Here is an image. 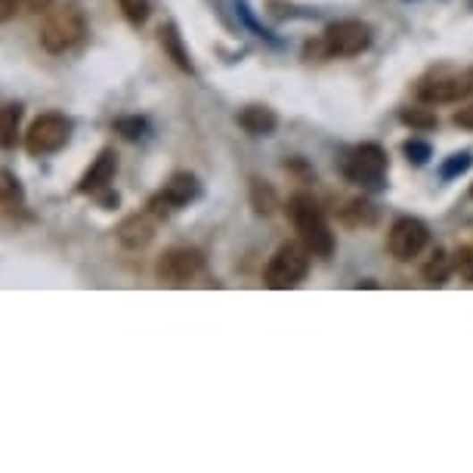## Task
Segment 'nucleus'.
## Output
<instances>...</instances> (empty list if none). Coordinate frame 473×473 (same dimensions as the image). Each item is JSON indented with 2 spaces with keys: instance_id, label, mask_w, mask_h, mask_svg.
<instances>
[{
  "instance_id": "obj_13",
  "label": "nucleus",
  "mask_w": 473,
  "mask_h": 473,
  "mask_svg": "<svg viewBox=\"0 0 473 473\" xmlns=\"http://www.w3.org/2000/svg\"><path fill=\"white\" fill-rule=\"evenodd\" d=\"M239 124L254 137H269L275 131V124H279V118L266 106H248L245 112H239Z\"/></svg>"
},
{
  "instance_id": "obj_11",
  "label": "nucleus",
  "mask_w": 473,
  "mask_h": 473,
  "mask_svg": "<svg viewBox=\"0 0 473 473\" xmlns=\"http://www.w3.org/2000/svg\"><path fill=\"white\" fill-rule=\"evenodd\" d=\"M198 192H201V186H198V180H195V173L180 171V173H173V177L165 182V192H161V195H165L167 205L177 211V207L198 198Z\"/></svg>"
},
{
  "instance_id": "obj_6",
  "label": "nucleus",
  "mask_w": 473,
  "mask_h": 473,
  "mask_svg": "<svg viewBox=\"0 0 473 473\" xmlns=\"http://www.w3.org/2000/svg\"><path fill=\"white\" fill-rule=\"evenodd\" d=\"M387 173V152L375 143L356 146L353 152L343 158V177L359 186H375Z\"/></svg>"
},
{
  "instance_id": "obj_26",
  "label": "nucleus",
  "mask_w": 473,
  "mask_h": 473,
  "mask_svg": "<svg viewBox=\"0 0 473 473\" xmlns=\"http://www.w3.org/2000/svg\"><path fill=\"white\" fill-rule=\"evenodd\" d=\"M50 4H53V0H19V6H22V10H29V13H46V10H50Z\"/></svg>"
},
{
  "instance_id": "obj_4",
  "label": "nucleus",
  "mask_w": 473,
  "mask_h": 473,
  "mask_svg": "<svg viewBox=\"0 0 473 473\" xmlns=\"http://www.w3.org/2000/svg\"><path fill=\"white\" fill-rule=\"evenodd\" d=\"M72 139V121L65 114H40L35 124L25 133V148L35 158L44 155H56L59 148H65V143Z\"/></svg>"
},
{
  "instance_id": "obj_7",
  "label": "nucleus",
  "mask_w": 473,
  "mask_h": 473,
  "mask_svg": "<svg viewBox=\"0 0 473 473\" xmlns=\"http://www.w3.org/2000/svg\"><path fill=\"white\" fill-rule=\"evenodd\" d=\"M473 93V74H436L418 87V99L427 106L461 103Z\"/></svg>"
},
{
  "instance_id": "obj_21",
  "label": "nucleus",
  "mask_w": 473,
  "mask_h": 473,
  "mask_svg": "<svg viewBox=\"0 0 473 473\" xmlns=\"http://www.w3.org/2000/svg\"><path fill=\"white\" fill-rule=\"evenodd\" d=\"M146 121L143 118H118L114 121V131L121 133V137H127V139H139L146 133Z\"/></svg>"
},
{
  "instance_id": "obj_1",
  "label": "nucleus",
  "mask_w": 473,
  "mask_h": 473,
  "mask_svg": "<svg viewBox=\"0 0 473 473\" xmlns=\"http://www.w3.org/2000/svg\"><path fill=\"white\" fill-rule=\"evenodd\" d=\"M288 217H291L300 241L309 248L313 257H331L334 254V232L328 229V220L322 214L319 201L307 192H297L291 201H288Z\"/></svg>"
},
{
  "instance_id": "obj_18",
  "label": "nucleus",
  "mask_w": 473,
  "mask_h": 473,
  "mask_svg": "<svg viewBox=\"0 0 473 473\" xmlns=\"http://www.w3.org/2000/svg\"><path fill=\"white\" fill-rule=\"evenodd\" d=\"M400 121L409 127H415V131H434L436 127V114L427 109H402Z\"/></svg>"
},
{
  "instance_id": "obj_16",
  "label": "nucleus",
  "mask_w": 473,
  "mask_h": 473,
  "mask_svg": "<svg viewBox=\"0 0 473 473\" xmlns=\"http://www.w3.org/2000/svg\"><path fill=\"white\" fill-rule=\"evenodd\" d=\"M19 121H22V109L19 106H0V148L16 146Z\"/></svg>"
},
{
  "instance_id": "obj_10",
  "label": "nucleus",
  "mask_w": 473,
  "mask_h": 473,
  "mask_svg": "<svg viewBox=\"0 0 473 473\" xmlns=\"http://www.w3.org/2000/svg\"><path fill=\"white\" fill-rule=\"evenodd\" d=\"M114 171H118V155H114L112 148H103V152H99V158L90 165V171L80 177L78 192H84V195L106 192V189L112 186V180H114Z\"/></svg>"
},
{
  "instance_id": "obj_29",
  "label": "nucleus",
  "mask_w": 473,
  "mask_h": 473,
  "mask_svg": "<svg viewBox=\"0 0 473 473\" xmlns=\"http://www.w3.org/2000/svg\"><path fill=\"white\" fill-rule=\"evenodd\" d=\"M470 192H473V189H470Z\"/></svg>"
},
{
  "instance_id": "obj_22",
  "label": "nucleus",
  "mask_w": 473,
  "mask_h": 473,
  "mask_svg": "<svg viewBox=\"0 0 473 473\" xmlns=\"http://www.w3.org/2000/svg\"><path fill=\"white\" fill-rule=\"evenodd\" d=\"M452 266H455V273H461L468 282H473V248H458L455 257H452Z\"/></svg>"
},
{
  "instance_id": "obj_8",
  "label": "nucleus",
  "mask_w": 473,
  "mask_h": 473,
  "mask_svg": "<svg viewBox=\"0 0 473 473\" xmlns=\"http://www.w3.org/2000/svg\"><path fill=\"white\" fill-rule=\"evenodd\" d=\"M201 266H205V260H201L198 251H192V248H171V251L161 254L155 273L167 285H186V282H192L201 273Z\"/></svg>"
},
{
  "instance_id": "obj_24",
  "label": "nucleus",
  "mask_w": 473,
  "mask_h": 473,
  "mask_svg": "<svg viewBox=\"0 0 473 473\" xmlns=\"http://www.w3.org/2000/svg\"><path fill=\"white\" fill-rule=\"evenodd\" d=\"M405 155H409L415 165H424V161L430 158V146L421 143V139H409V143H405Z\"/></svg>"
},
{
  "instance_id": "obj_5",
  "label": "nucleus",
  "mask_w": 473,
  "mask_h": 473,
  "mask_svg": "<svg viewBox=\"0 0 473 473\" xmlns=\"http://www.w3.org/2000/svg\"><path fill=\"white\" fill-rule=\"evenodd\" d=\"M371 46V29L359 19H343V22H334L325 29L322 35V50L328 56L347 59V56H359Z\"/></svg>"
},
{
  "instance_id": "obj_20",
  "label": "nucleus",
  "mask_w": 473,
  "mask_h": 473,
  "mask_svg": "<svg viewBox=\"0 0 473 473\" xmlns=\"http://www.w3.org/2000/svg\"><path fill=\"white\" fill-rule=\"evenodd\" d=\"M445 275H449V257H445L443 251H436L434 257H430L427 266H424V279L434 282V285H443Z\"/></svg>"
},
{
  "instance_id": "obj_19",
  "label": "nucleus",
  "mask_w": 473,
  "mask_h": 473,
  "mask_svg": "<svg viewBox=\"0 0 473 473\" xmlns=\"http://www.w3.org/2000/svg\"><path fill=\"white\" fill-rule=\"evenodd\" d=\"M121 13L127 16V22L133 25H143L148 19V6H152V0H118Z\"/></svg>"
},
{
  "instance_id": "obj_12",
  "label": "nucleus",
  "mask_w": 473,
  "mask_h": 473,
  "mask_svg": "<svg viewBox=\"0 0 473 473\" xmlns=\"http://www.w3.org/2000/svg\"><path fill=\"white\" fill-rule=\"evenodd\" d=\"M152 235H155V223L148 214H133V217H127L118 226V239L127 248H146L152 241Z\"/></svg>"
},
{
  "instance_id": "obj_23",
  "label": "nucleus",
  "mask_w": 473,
  "mask_h": 473,
  "mask_svg": "<svg viewBox=\"0 0 473 473\" xmlns=\"http://www.w3.org/2000/svg\"><path fill=\"white\" fill-rule=\"evenodd\" d=\"M254 205H257V214H273L275 207L273 189H266L263 182H254Z\"/></svg>"
},
{
  "instance_id": "obj_27",
  "label": "nucleus",
  "mask_w": 473,
  "mask_h": 473,
  "mask_svg": "<svg viewBox=\"0 0 473 473\" xmlns=\"http://www.w3.org/2000/svg\"><path fill=\"white\" fill-rule=\"evenodd\" d=\"M16 6H19V0H0V22H6V19L16 13Z\"/></svg>"
},
{
  "instance_id": "obj_25",
  "label": "nucleus",
  "mask_w": 473,
  "mask_h": 473,
  "mask_svg": "<svg viewBox=\"0 0 473 473\" xmlns=\"http://www.w3.org/2000/svg\"><path fill=\"white\" fill-rule=\"evenodd\" d=\"M470 167V155H455V158L449 161V165H443V177L452 180L455 173H464Z\"/></svg>"
},
{
  "instance_id": "obj_3",
  "label": "nucleus",
  "mask_w": 473,
  "mask_h": 473,
  "mask_svg": "<svg viewBox=\"0 0 473 473\" xmlns=\"http://www.w3.org/2000/svg\"><path fill=\"white\" fill-rule=\"evenodd\" d=\"M309 273V248L303 241H285L279 251L273 254L266 266V285L275 291H285L303 282V275Z\"/></svg>"
},
{
  "instance_id": "obj_9",
  "label": "nucleus",
  "mask_w": 473,
  "mask_h": 473,
  "mask_svg": "<svg viewBox=\"0 0 473 473\" xmlns=\"http://www.w3.org/2000/svg\"><path fill=\"white\" fill-rule=\"evenodd\" d=\"M427 239H430V232H427V226H424L421 220H415V217H402V220H396L393 223V229H390V239H387V248H390V254L396 257V260H415L418 254L427 248Z\"/></svg>"
},
{
  "instance_id": "obj_14",
  "label": "nucleus",
  "mask_w": 473,
  "mask_h": 473,
  "mask_svg": "<svg viewBox=\"0 0 473 473\" xmlns=\"http://www.w3.org/2000/svg\"><path fill=\"white\" fill-rule=\"evenodd\" d=\"M341 223H343V226H350V229L375 226V223H377V207L371 205V201H365V198H356L341 211Z\"/></svg>"
},
{
  "instance_id": "obj_17",
  "label": "nucleus",
  "mask_w": 473,
  "mask_h": 473,
  "mask_svg": "<svg viewBox=\"0 0 473 473\" xmlns=\"http://www.w3.org/2000/svg\"><path fill=\"white\" fill-rule=\"evenodd\" d=\"M22 198L25 192H22V182L16 180V173L0 167V205H22Z\"/></svg>"
},
{
  "instance_id": "obj_15",
  "label": "nucleus",
  "mask_w": 473,
  "mask_h": 473,
  "mask_svg": "<svg viewBox=\"0 0 473 473\" xmlns=\"http://www.w3.org/2000/svg\"><path fill=\"white\" fill-rule=\"evenodd\" d=\"M161 35V46H165V53L167 56L177 63V69L182 72H192V59H189V53H186V46H182V38H180V31H177V25L173 22H167L165 29L158 31Z\"/></svg>"
},
{
  "instance_id": "obj_28",
  "label": "nucleus",
  "mask_w": 473,
  "mask_h": 473,
  "mask_svg": "<svg viewBox=\"0 0 473 473\" xmlns=\"http://www.w3.org/2000/svg\"><path fill=\"white\" fill-rule=\"evenodd\" d=\"M455 124L458 127H470V131H473V106H470V109H461V112L455 114Z\"/></svg>"
},
{
  "instance_id": "obj_2",
  "label": "nucleus",
  "mask_w": 473,
  "mask_h": 473,
  "mask_svg": "<svg viewBox=\"0 0 473 473\" xmlns=\"http://www.w3.org/2000/svg\"><path fill=\"white\" fill-rule=\"evenodd\" d=\"M87 31V16L80 10V4H69L56 6V10L46 13V22L40 29V44H44L46 53H69Z\"/></svg>"
}]
</instances>
